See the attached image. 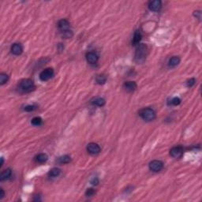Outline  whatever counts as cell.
Wrapping results in <instances>:
<instances>
[{"label": "cell", "instance_id": "obj_22", "mask_svg": "<svg viewBox=\"0 0 202 202\" xmlns=\"http://www.w3.org/2000/svg\"><path fill=\"white\" fill-rule=\"evenodd\" d=\"M31 123L33 126H40V125L42 123V119L40 117H34V118L32 119Z\"/></svg>", "mask_w": 202, "mask_h": 202}, {"label": "cell", "instance_id": "obj_16", "mask_svg": "<svg viewBox=\"0 0 202 202\" xmlns=\"http://www.w3.org/2000/svg\"><path fill=\"white\" fill-rule=\"evenodd\" d=\"M11 175V170L10 168H7L6 170H4L1 175H0V181H4L7 178H9Z\"/></svg>", "mask_w": 202, "mask_h": 202}, {"label": "cell", "instance_id": "obj_12", "mask_svg": "<svg viewBox=\"0 0 202 202\" xmlns=\"http://www.w3.org/2000/svg\"><path fill=\"white\" fill-rule=\"evenodd\" d=\"M124 89L126 90L127 92H134L135 89H137V84L134 81H126L124 83Z\"/></svg>", "mask_w": 202, "mask_h": 202}, {"label": "cell", "instance_id": "obj_5", "mask_svg": "<svg viewBox=\"0 0 202 202\" xmlns=\"http://www.w3.org/2000/svg\"><path fill=\"white\" fill-rule=\"evenodd\" d=\"M164 168V164L160 160H152L149 163V169L153 172H159Z\"/></svg>", "mask_w": 202, "mask_h": 202}, {"label": "cell", "instance_id": "obj_28", "mask_svg": "<svg viewBox=\"0 0 202 202\" xmlns=\"http://www.w3.org/2000/svg\"><path fill=\"white\" fill-rule=\"evenodd\" d=\"M90 182H91V184L93 185H98V183H99V179L97 178H93L91 179Z\"/></svg>", "mask_w": 202, "mask_h": 202}, {"label": "cell", "instance_id": "obj_1", "mask_svg": "<svg viewBox=\"0 0 202 202\" xmlns=\"http://www.w3.org/2000/svg\"><path fill=\"white\" fill-rule=\"evenodd\" d=\"M147 50V46L144 44L137 45V48L136 49V52H135V55H134L135 62L138 64L143 63L146 59Z\"/></svg>", "mask_w": 202, "mask_h": 202}, {"label": "cell", "instance_id": "obj_26", "mask_svg": "<svg viewBox=\"0 0 202 202\" xmlns=\"http://www.w3.org/2000/svg\"><path fill=\"white\" fill-rule=\"evenodd\" d=\"M36 108V107L35 106V105H27V106L25 107L24 110L26 111H32Z\"/></svg>", "mask_w": 202, "mask_h": 202}, {"label": "cell", "instance_id": "obj_15", "mask_svg": "<svg viewBox=\"0 0 202 202\" xmlns=\"http://www.w3.org/2000/svg\"><path fill=\"white\" fill-rule=\"evenodd\" d=\"M48 156L45 154V153H40V154H38L36 157H35V161L40 163V164H43L45 163L46 161L48 160Z\"/></svg>", "mask_w": 202, "mask_h": 202}, {"label": "cell", "instance_id": "obj_30", "mask_svg": "<svg viewBox=\"0 0 202 202\" xmlns=\"http://www.w3.org/2000/svg\"><path fill=\"white\" fill-rule=\"evenodd\" d=\"M3 158L2 157L1 158V164H0V167L3 166Z\"/></svg>", "mask_w": 202, "mask_h": 202}, {"label": "cell", "instance_id": "obj_11", "mask_svg": "<svg viewBox=\"0 0 202 202\" xmlns=\"http://www.w3.org/2000/svg\"><path fill=\"white\" fill-rule=\"evenodd\" d=\"M58 26L61 32L66 31V30H69V28H70V22L66 19H62L58 21Z\"/></svg>", "mask_w": 202, "mask_h": 202}, {"label": "cell", "instance_id": "obj_17", "mask_svg": "<svg viewBox=\"0 0 202 202\" xmlns=\"http://www.w3.org/2000/svg\"><path fill=\"white\" fill-rule=\"evenodd\" d=\"M140 40H141V34L139 30H137V31L134 32V38H133V41H132V44L134 45H138L139 43H140Z\"/></svg>", "mask_w": 202, "mask_h": 202}, {"label": "cell", "instance_id": "obj_13", "mask_svg": "<svg viewBox=\"0 0 202 202\" xmlns=\"http://www.w3.org/2000/svg\"><path fill=\"white\" fill-rule=\"evenodd\" d=\"M180 63V58L178 56H173L172 58H170L169 62H168V66L169 67H175Z\"/></svg>", "mask_w": 202, "mask_h": 202}, {"label": "cell", "instance_id": "obj_18", "mask_svg": "<svg viewBox=\"0 0 202 202\" xmlns=\"http://www.w3.org/2000/svg\"><path fill=\"white\" fill-rule=\"evenodd\" d=\"M70 160H71L70 156H67V155H65V156H62L58 157V160H57V162H58V164H65L70 163Z\"/></svg>", "mask_w": 202, "mask_h": 202}, {"label": "cell", "instance_id": "obj_25", "mask_svg": "<svg viewBox=\"0 0 202 202\" xmlns=\"http://www.w3.org/2000/svg\"><path fill=\"white\" fill-rule=\"evenodd\" d=\"M95 190L93 189L92 188H89V189H87V190H86L85 192V195L86 197H92V196H93L94 194H95Z\"/></svg>", "mask_w": 202, "mask_h": 202}, {"label": "cell", "instance_id": "obj_23", "mask_svg": "<svg viewBox=\"0 0 202 202\" xmlns=\"http://www.w3.org/2000/svg\"><path fill=\"white\" fill-rule=\"evenodd\" d=\"M62 36L66 39H69V38H71L73 36V32L70 30H66V31L62 32Z\"/></svg>", "mask_w": 202, "mask_h": 202}, {"label": "cell", "instance_id": "obj_4", "mask_svg": "<svg viewBox=\"0 0 202 202\" xmlns=\"http://www.w3.org/2000/svg\"><path fill=\"white\" fill-rule=\"evenodd\" d=\"M54 75V70L52 68H47L44 70L40 74V79L43 81H48L49 79L52 77V76Z\"/></svg>", "mask_w": 202, "mask_h": 202}, {"label": "cell", "instance_id": "obj_29", "mask_svg": "<svg viewBox=\"0 0 202 202\" xmlns=\"http://www.w3.org/2000/svg\"><path fill=\"white\" fill-rule=\"evenodd\" d=\"M4 196H5V193H4L3 189H0V199L3 198Z\"/></svg>", "mask_w": 202, "mask_h": 202}, {"label": "cell", "instance_id": "obj_24", "mask_svg": "<svg viewBox=\"0 0 202 202\" xmlns=\"http://www.w3.org/2000/svg\"><path fill=\"white\" fill-rule=\"evenodd\" d=\"M180 103H181V99H179L178 97H174L171 100V103L174 106H177L178 104H180Z\"/></svg>", "mask_w": 202, "mask_h": 202}, {"label": "cell", "instance_id": "obj_10", "mask_svg": "<svg viewBox=\"0 0 202 202\" xmlns=\"http://www.w3.org/2000/svg\"><path fill=\"white\" fill-rule=\"evenodd\" d=\"M23 52V48L21 46V44H14L11 47V52L14 54V55H20Z\"/></svg>", "mask_w": 202, "mask_h": 202}, {"label": "cell", "instance_id": "obj_20", "mask_svg": "<svg viewBox=\"0 0 202 202\" xmlns=\"http://www.w3.org/2000/svg\"><path fill=\"white\" fill-rule=\"evenodd\" d=\"M96 81L99 85H103L107 81V76L104 74H99L96 77Z\"/></svg>", "mask_w": 202, "mask_h": 202}, {"label": "cell", "instance_id": "obj_3", "mask_svg": "<svg viewBox=\"0 0 202 202\" xmlns=\"http://www.w3.org/2000/svg\"><path fill=\"white\" fill-rule=\"evenodd\" d=\"M34 89V83L30 79H24L19 84V89L24 93H29Z\"/></svg>", "mask_w": 202, "mask_h": 202}, {"label": "cell", "instance_id": "obj_9", "mask_svg": "<svg viewBox=\"0 0 202 202\" xmlns=\"http://www.w3.org/2000/svg\"><path fill=\"white\" fill-rule=\"evenodd\" d=\"M162 7V3L160 0H154L152 1L148 4V8L152 11H159Z\"/></svg>", "mask_w": 202, "mask_h": 202}, {"label": "cell", "instance_id": "obj_6", "mask_svg": "<svg viewBox=\"0 0 202 202\" xmlns=\"http://www.w3.org/2000/svg\"><path fill=\"white\" fill-rule=\"evenodd\" d=\"M183 148L181 146H175L170 150V155L175 159H179L183 155Z\"/></svg>", "mask_w": 202, "mask_h": 202}, {"label": "cell", "instance_id": "obj_27", "mask_svg": "<svg viewBox=\"0 0 202 202\" xmlns=\"http://www.w3.org/2000/svg\"><path fill=\"white\" fill-rule=\"evenodd\" d=\"M195 82H196L195 78H190L189 80H188V81H187L186 85H187V86H188V87H192V86H193L194 85H195Z\"/></svg>", "mask_w": 202, "mask_h": 202}, {"label": "cell", "instance_id": "obj_21", "mask_svg": "<svg viewBox=\"0 0 202 202\" xmlns=\"http://www.w3.org/2000/svg\"><path fill=\"white\" fill-rule=\"evenodd\" d=\"M8 80H9V76L7 75V74L2 73V74H0V84H1L2 85H4V84H6V83L8 81Z\"/></svg>", "mask_w": 202, "mask_h": 202}, {"label": "cell", "instance_id": "obj_19", "mask_svg": "<svg viewBox=\"0 0 202 202\" xmlns=\"http://www.w3.org/2000/svg\"><path fill=\"white\" fill-rule=\"evenodd\" d=\"M59 174H60V170L58 169V168H52L51 171H49V174H48V175H49V177H51V178H56V177H58V175H59Z\"/></svg>", "mask_w": 202, "mask_h": 202}, {"label": "cell", "instance_id": "obj_14", "mask_svg": "<svg viewBox=\"0 0 202 202\" xmlns=\"http://www.w3.org/2000/svg\"><path fill=\"white\" fill-rule=\"evenodd\" d=\"M91 103L93 105H95V106L103 107L105 104V99L101 98V97H96V98L92 99Z\"/></svg>", "mask_w": 202, "mask_h": 202}, {"label": "cell", "instance_id": "obj_2", "mask_svg": "<svg viewBox=\"0 0 202 202\" xmlns=\"http://www.w3.org/2000/svg\"><path fill=\"white\" fill-rule=\"evenodd\" d=\"M140 116L145 121H152L156 118V112L153 109L146 107L144 109L140 110L139 112Z\"/></svg>", "mask_w": 202, "mask_h": 202}, {"label": "cell", "instance_id": "obj_8", "mask_svg": "<svg viewBox=\"0 0 202 202\" xmlns=\"http://www.w3.org/2000/svg\"><path fill=\"white\" fill-rule=\"evenodd\" d=\"M98 59H99V56L96 55L95 52H90L86 54V60L90 64H96V62H98Z\"/></svg>", "mask_w": 202, "mask_h": 202}, {"label": "cell", "instance_id": "obj_7", "mask_svg": "<svg viewBox=\"0 0 202 202\" xmlns=\"http://www.w3.org/2000/svg\"><path fill=\"white\" fill-rule=\"evenodd\" d=\"M87 151L90 154L97 155L100 152V147L96 143H89L87 145Z\"/></svg>", "mask_w": 202, "mask_h": 202}]
</instances>
